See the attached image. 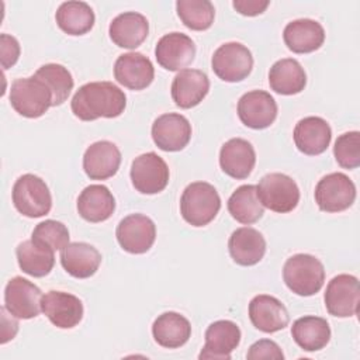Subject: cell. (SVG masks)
I'll list each match as a JSON object with an SVG mask.
<instances>
[{"instance_id": "f1b7e54d", "label": "cell", "mask_w": 360, "mask_h": 360, "mask_svg": "<svg viewBox=\"0 0 360 360\" xmlns=\"http://www.w3.org/2000/svg\"><path fill=\"white\" fill-rule=\"evenodd\" d=\"M155 342L166 349H177L186 345L191 336V325L188 319L179 312H163L152 325Z\"/></svg>"}, {"instance_id": "ffe728a7", "label": "cell", "mask_w": 360, "mask_h": 360, "mask_svg": "<svg viewBox=\"0 0 360 360\" xmlns=\"http://www.w3.org/2000/svg\"><path fill=\"white\" fill-rule=\"evenodd\" d=\"M172 98L180 108L198 105L210 91L208 76L198 69H183L172 82Z\"/></svg>"}, {"instance_id": "d6986e66", "label": "cell", "mask_w": 360, "mask_h": 360, "mask_svg": "<svg viewBox=\"0 0 360 360\" xmlns=\"http://www.w3.org/2000/svg\"><path fill=\"white\" fill-rule=\"evenodd\" d=\"M249 319L256 329L264 333L278 332L290 322L284 304L267 294H259L252 298L249 302Z\"/></svg>"}, {"instance_id": "277c9868", "label": "cell", "mask_w": 360, "mask_h": 360, "mask_svg": "<svg viewBox=\"0 0 360 360\" xmlns=\"http://www.w3.org/2000/svg\"><path fill=\"white\" fill-rule=\"evenodd\" d=\"M11 107L25 118H39L52 107V93L49 87L35 75L20 77L10 87Z\"/></svg>"}, {"instance_id": "44dd1931", "label": "cell", "mask_w": 360, "mask_h": 360, "mask_svg": "<svg viewBox=\"0 0 360 360\" xmlns=\"http://www.w3.org/2000/svg\"><path fill=\"white\" fill-rule=\"evenodd\" d=\"M294 143L300 152L308 156L323 153L332 139L329 124L321 117H305L295 124Z\"/></svg>"}, {"instance_id": "5bb4252c", "label": "cell", "mask_w": 360, "mask_h": 360, "mask_svg": "<svg viewBox=\"0 0 360 360\" xmlns=\"http://www.w3.org/2000/svg\"><path fill=\"white\" fill-rule=\"evenodd\" d=\"M238 117L243 125L252 129L269 128L277 117V103L270 93L252 90L238 101Z\"/></svg>"}, {"instance_id": "7a4b0ae2", "label": "cell", "mask_w": 360, "mask_h": 360, "mask_svg": "<svg viewBox=\"0 0 360 360\" xmlns=\"http://www.w3.org/2000/svg\"><path fill=\"white\" fill-rule=\"evenodd\" d=\"M221 198L217 188L207 181L188 184L180 198L183 219L191 226L208 225L219 212Z\"/></svg>"}, {"instance_id": "ab89813d", "label": "cell", "mask_w": 360, "mask_h": 360, "mask_svg": "<svg viewBox=\"0 0 360 360\" xmlns=\"http://www.w3.org/2000/svg\"><path fill=\"white\" fill-rule=\"evenodd\" d=\"M0 52H1V66L3 69H8L20 58V44L18 41L8 34L0 35Z\"/></svg>"}, {"instance_id": "e575fe53", "label": "cell", "mask_w": 360, "mask_h": 360, "mask_svg": "<svg viewBox=\"0 0 360 360\" xmlns=\"http://www.w3.org/2000/svg\"><path fill=\"white\" fill-rule=\"evenodd\" d=\"M34 75L49 87L52 93V107L60 105L68 100L75 83L70 72L63 65L46 63Z\"/></svg>"}, {"instance_id": "9a60e30c", "label": "cell", "mask_w": 360, "mask_h": 360, "mask_svg": "<svg viewBox=\"0 0 360 360\" xmlns=\"http://www.w3.org/2000/svg\"><path fill=\"white\" fill-rule=\"evenodd\" d=\"M41 309L51 323L60 329H72L83 318L82 301L65 291L51 290L42 295Z\"/></svg>"}, {"instance_id": "484cf974", "label": "cell", "mask_w": 360, "mask_h": 360, "mask_svg": "<svg viewBox=\"0 0 360 360\" xmlns=\"http://www.w3.org/2000/svg\"><path fill=\"white\" fill-rule=\"evenodd\" d=\"M283 39L287 48L294 53H309L323 45L325 31L318 21L300 18L285 25Z\"/></svg>"}, {"instance_id": "6da1fadb", "label": "cell", "mask_w": 360, "mask_h": 360, "mask_svg": "<svg viewBox=\"0 0 360 360\" xmlns=\"http://www.w3.org/2000/svg\"><path fill=\"white\" fill-rule=\"evenodd\" d=\"M127 107L125 93L111 82H90L79 87L70 101L75 117L82 121L120 117Z\"/></svg>"}, {"instance_id": "7402d4cb", "label": "cell", "mask_w": 360, "mask_h": 360, "mask_svg": "<svg viewBox=\"0 0 360 360\" xmlns=\"http://www.w3.org/2000/svg\"><path fill=\"white\" fill-rule=\"evenodd\" d=\"M121 165V152L110 141L91 143L83 155L84 173L91 180H105L112 177Z\"/></svg>"}, {"instance_id": "b9f144b4", "label": "cell", "mask_w": 360, "mask_h": 360, "mask_svg": "<svg viewBox=\"0 0 360 360\" xmlns=\"http://www.w3.org/2000/svg\"><path fill=\"white\" fill-rule=\"evenodd\" d=\"M8 311L6 309V307L1 308V322H3V328H1V345L7 343L10 339H13L18 330V322L13 318L8 319Z\"/></svg>"}, {"instance_id": "83f0119b", "label": "cell", "mask_w": 360, "mask_h": 360, "mask_svg": "<svg viewBox=\"0 0 360 360\" xmlns=\"http://www.w3.org/2000/svg\"><path fill=\"white\" fill-rule=\"evenodd\" d=\"M115 211V198L103 184H90L77 197V212L87 222L107 221Z\"/></svg>"}, {"instance_id": "5b68a950", "label": "cell", "mask_w": 360, "mask_h": 360, "mask_svg": "<svg viewBox=\"0 0 360 360\" xmlns=\"http://www.w3.org/2000/svg\"><path fill=\"white\" fill-rule=\"evenodd\" d=\"M11 197L15 210L28 218L44 217L52 208V195L46 183L31 173L15 180Z\"/></svg>"}, {"instance_id": "60d3db41", "label": "cell", "mask_w": 360, "mask_h": 360, "mask_svg": "<svg viewBox=\"0 0 360 360\" xmlns=\"http://www.w3.org/2000/svg\"><path fill=\"white\" fill-rule=\"evenodd\" d=\"M269 4H270L269 0H233L232 3L233 8L239 14L248 15V17H255L262 14L269 7Z\"/></svg>"}, {"instance_id": "2e32d148", "label": "cell", "mask_w": 360, "mask_h": 360, "mask_svg": "<svg viewBox=\"0 0 360 360\" xmlns=\"http://www.w3.org/2000/svg\"><path fill=\"white\" fill-rule=\"evenodd\" d=\"M195 56V45L193 39L181 32H170L163 35L155 48L158 63L170 72L183 70Z\"/></svg>"}, {"instance_id": "8992f818", "label": "cell", "mask_w": 360, "mask_h": 360, "mask_svg": "<svg viewBox=\"0 0 360 360\" xmlns=\"http://www.w3.org/2000/svg\"><path fill=\"white\" fill-rule=\"evenodd\" d=\"M256 188L259 201L270 211L285 214L298 205L300 188L297 183L284 173H269L263 176Z\"/></svg>"}, {"instance_id": "4316f807", "label": "cell", "mask_w": 360, "mask_h": 360, "mask_svg": "<svg viewBox=\"0 0 360 360\" xmlns=\"http://www.w3.org/2000/svg\"><path fill=\"white\" fill-rule=\"evenodd\" d=\"M60 264L75 278H89L101 264V253L90 243L72 242L60 250Z\"/></svg>"}, {"instance_id": "d4e9b609", "label": "cell", "mask_w": 360, "mask_h": 360, "mask_svg": "<svg viewBox=\"0 0 360 360\" xmlns=\"http://www.w3.org/2000/svg\"><path fill=\"white\" fill-rule=\"evenodd\" d=\"M149 22L145 15L136 11H127L118 14L108 27L111 41L127 49L138 48L148 37Z\"/></svg>"}, {"instance_id": "e0dca14e", "label": "cell", "mask_w": 360, "mask_h": 360, "mask_svg": "<svg viewBox=\"0 0 360 360\" xmlns=\"http://www.w3.org/2000/svg\"><path fill=\"white\" fill-rule=\"evenodd\" d=\"M205 345L198 354V359L229 360L231 353L240 343L239 326L228 319L212 322L205 330Z\"/></svg>"}, {"instance_id": "603a6c76", "label": "cell", "mask_w": 360, "mask_h": 360, "mask_svg": "<svg viewBox=\"0 0 360 360\" xmlns=\"http://www.w3.org/2000/svg\"><path fill=\"white\" fill-rule=\"evenodd\" d=\"M256 163V153L252 143L242 138L226 141L219 150V166L232 179H246Z\"/></svg>"}, {"instance_id": "f546056e", "label": "cell", "mask_w": 360, "mask_h": 360, "mask_svg": "<svg viewBox=\"0 0 360 360\" xmlns=\"http://www.w3.org/2000/svg\"><path fill=\"white\" fill-rule=\"evenodd\" d=\"M270 89L283 96L298 94L305 89L307 75L301 63L292 58L277 60L269 72Z\"/></svg>"}, {"instance_id": "1f68e13d", "label": "cell", "mask_w": 360, "mask_h": 360, "mask_svg": "<svg viewBox=\"0 0 360 360\" xmlns=\"http://www.w3.org/2000/svg\"><path fill=\"white\" fill-rule=\"evenodd\" d=\"M58 27L68 35L87 34L96 21L93 8L84 1H65L55 14Z\"/></svg>"}, {"instance_id": "3957f363", "label": "cell", "mask_w": 360, "mask_h": 360, "mask_svg": "<svg viewBox=\"0 0 360 360\" xmlns=\"http://www.w3.org/2000/svg\"><path fill=\"white\" fill-rule=\"evenodd\" d=\"M285 285L297 295L311 297L316 294L325 281V269L319 259L308 253H297L288 257L283 267Z\"/></svg>"}, {"instance_id": "8d00e7d4", "label": "cell", "mask_w": 360, "mask_h": 360, "mask_svg": "<svg viewBox=\"0 0 360 360\" xmlns=\"http://www.w3.org/2000/svg\"><path fill=\"white\" fill-rule=\"evenodd\" d=\"M31 239L53 252L63 250L69 245V231L65 224L55 219H46L34 228Z\"/></svg>"}, {"instance_id": "9c48e42d", "label": "cell", "mask_w": 360, "mask_h": 360, "mask_svg": "<svg viewBox=\"0 0 360 360\" xmlns=\"http://www.w3.org/2000/svg\"><path fill=\"white\" fill-rule=\"evenodd\" d=\"M131 181L141 194H158L169 183V167L166 162L155 152H146L132 160Z\"/></svg>"}, {"instance_id": "ac0fdd59", "label": "cell", "mask_w": 360, "mask_h": 360, "mask_svg": "<svg viewBox=\"0 0 360 360\" xmlns=\"http://www.w3.org/2000/svg\"><path fill=\"white\" fill-rule=\"evenodd\" d=\"M114 77L129 90H143L153 82L155 68L145 55L128 52L117 58L114 63Z\"/></svg>"}, {"instance_id": "52a82bcc", "label": "cell", "mask_w": 360, "mask_h": 360, "mask_svg": "<svg viewBox=\"0 0 360 360\" xmlns=\"http://www.w3.org/2000/svg\"><path fill=\"white\" fill-rule=\"evenodd\" d=\"M211 66L221 80L236 83L250 75L253 56L252 52L240 42H226L215 49Z\"/></svg>"}, {"instance_id": "ba28073f", "label": "cell", "mask_w": 360, "mask_h": 360, "mask_svg": "<svg viewBox=\"0 0 360 360\" xmlns=\"http://www.w3.org/2000/svg\"><path fill=\"white\" fill-rule=\"evenodd\" d=\"M315 202L323 212H340L356 200V186L345 173H329L315 187Z\"/></svg>"}, {"instance_id": "f35d334b", "label": "cell", "mask_w": 360, "mask_h": 360, "mask_svg": "<svg viewBox=\"0 0 360 360\" xmlns=\"http://www.w3.org/2000/svg\"><path fill=\"white\" fill-rule=\"evenodd\" d=\"M246 357L249 360H260V359L283 360L284 353L281 352L280 346L276 342H273L270 339H260L249 347Z\"/></svg>"}, {"instance_id": "d6a6232c", "label": "cell", "mask_w": 360, "mask_h": 360, "mask_svg": "<svg viewBox=\"0 0 360 360\" xmlns=\"http://www.w3.org/2000/svg\"><path fill=\"white\" fill-rule=\"evenodd\" d=\"M53 250L35 243L32 239L21 242L17 249V262L20 269L32 277H44L51 273L55 264Z\"/></svg>"}, {"instance_id": "8fae6325", "label": "cell", "mask_w": 360, "mask_h": 360, "mask_svg": "<svg viewBox=\"0 0 360 360\" xmlns=\"http://www.w3.org/2000/svg\"><path fill=\"white\" fill-rule=\"evenodd\" d=\"M115 236L125 252L142 255L155 243L156 226L149 217L143 214H131L120 221Z\"/></svg>"}, {"instance_id": "30bf717a", "label": "cell", "mask_w": 360, "mask_h": 360, "mask_svg": "<svg viewBox=\"0 0 360 360\" xmlns=\"http://www.w3.org/2000/svg\"><path fill=\"white\" fill-rule=\"evenodd\" d=\"M359 280L352 274H338L326 285L323 295L326 311L332 316L350 318L359 311Z\"/></svg>"}, {"instance_id": "7c38bea8", "label": "cell", "mask_w": 360, "mask_h": 360, "mask_svg": "<svg viewBox=\"0 0 360 360\" xmlns=\"http://www.w3.org/2000/svg\"><path fill=\"white\" fill-rule=\"evenodd\" d=\"M42 301L41 290L27 278L13 277L4 290V307L11 316L32 319L39 315Z\"/></svg>"}, {"instance_id": "836d02e7", "label": "cell", "mask_w": 360, "mask_h": 360, "mask_svg": "<svg viewBox=\"0 0 360 360\" xmlns=\"http://www.w3.org/2000/svg\"><path fill=\"white\" fill-rule=\"evenodd\" d=\"M228 211L240 224L250 225L257 222L264 214V207L259 201L256 186L243 184L238 187L228 200Z\"/></svg>"}, {"instance_id": "d590c367", "label": "cell", "mask_w": 360, "mask_h": 360, "mask_svg": "<svg viewBox=\"0 0 360 360\" xmlns=\"http://www.w3.org/2000/svg\"><path fill=\"white\" fill-rule=\"evenodd\" d=\"M176 10L181 22L193 31H205L214 22L215 8L208 0H179Z\"/></svg>"}, {"instance_id": "cb8c5ba5", "label": "cell", "mask_w": 360, "mask_h": 360, "mask_svg": "<svg viewBox=\"0 0 360 360\" xmlns=\"http://www.w3.org/2000/svg\"><path fill=\"white\" fill-rule=\"evenodd\" d=\"M228 250L236 264L255 266L266 253V240L257 229L242 226L235 229L229 236Z\"/></svg>"}, {"instance_id": "74e56055", "label": "cell", "mask_w": 360, "mask_h": 360, "mask_svg": "<svg viewBox=\"0 0 360 360\" xmlns=\"http://www.w3.org/2000/svg\"><path fill=\"white\" fill-rule=\"evenodd\" d=\"M333 155L343 169H356L360 166V134L359 131L345 132L338 136Z\"/></svg>"}, {"instance_id": "4fadbf2b", "label": "cell", "mask_w": 360, "mask_h": 360, "mask_svg": "<svg viewBox=\"0 0 360 360\" xmlns=\"http://www.w3.org/2000/svg\"><path fill=\"white\" fill-rule=\"evenodd\" d=\"M152 139L165 152H179L191 139V124L181 114H162L152 124Z\"/></svg>"}, {"instance_id": "4dcf8cb0", "label": "cell", "mask_w": 360, "mask_h": 360, "mask_svg": "<svg viewBox=\"0 0 360 360\" xmlns=\"http://www.w3.org/2000/svg\"><path fill=\"white\" fill-rule=\"evenodd\" d=\"M291 336L305 352H316L329 343L330 328L326 319L307 315L294 321L291 326Z\"/></svg>"}]
</instances>
